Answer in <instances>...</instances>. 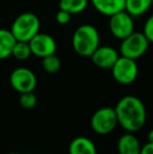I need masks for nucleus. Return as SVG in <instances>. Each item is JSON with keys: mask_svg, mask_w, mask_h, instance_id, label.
<instances>
[{"mask_svg": "<svg viewBox=\"0 0 153 154\" xmlns=\"http://www.w3.org/2000/svg\"><path fill=\"white\" fill-rule=\"evenodd\" d=\"M118 124L128 132H136L144 127L147 120L146 106L139 97L126 95L115 107Z\"/></svg>", "mask_w": 153, "mask_h": 154, "instance_id": "1", "label": "nucleus"}, {"mask_svg": "<svg viewBox=\"0 0 153 154\" xmlns=\"http://www.w3.org/2000/svg\"><path fill=\"white\" fill-rule=\"evenodd\" d=\"M72 48L78 55L91 57L94 51L100 46V35L93 25H80L72 35Z\"/></svg>", "mask_w": 153, "mask_h": 154, "instance_id": "2", "label": "nucleus"}, {"mask_svg": "<svg viewBox=\"0 0 153 154\" xmlns=\"http://www.w3.org/2000/svg\"><path fill=\"white\" fill-rule=\"evenodd\" d=\"M152 5V0H125V11L132 17L144 15Z\"/></svg>", "mask_w": 153, "mask_h": 154, "instance_id": "15", "label": "nucleus"}, {"mask_svg": "<svg viewBox=\"0 0 153 154\" xmlns=\"http://www.w3.org/2000/svg\"><path fill=\"white\" fill-rule=\"evenodd\" d=\"M144 35L150 43H153V14L146 20L143 29Z\"/></svg>", "mask_w": 153, "mask_h": 154, "instance_id": "20", "label": "nucleus"}, {"mask_svg": "<svg viewBox=\"0 0 153 154\" xmlns=\"http://www.w3.org/2000/svg\"><path fill=\"white\" fill-rule=\"evenodd\" d=\"M37 95L34 93V91L21 93L20 99H19L21 107L24 109H33L37 105Z\"/></svg>", "mask_w": 153, "mask_h": 154, "instance_id": "19", "label": "nucleus"}, {"mask_svg": "<svg viewBox=\"0 0 153 154\" xmlns=\"http://www.w3.org/2000/svg\"><path fill=\"white\" fill-rule=\"evenodd\" d=\"M10 82L12 87L19 93L34 91L37 86L35 73L26 67H18L11 73Z\"/></svg>", "mask_w": 153, "mask_h": 154, "instance_id": "8", "label": "nucleus"}, {"mask_svg": "<svg viewBox=\"0 0 153 154\" xmlns=\"http://www.w3.org/2000/svg\"><path fill=\"white\" fill-rule=\"evenodd\" d=\"M148 140H149V143H153V129L150 130L148 133Z\"/></svg>", "mask_w": 153, "mask_h": 154, "instance_id": "23", "label": "nucleus"}, {"mask_svg": "<svg viewBox=\"0 0 153 154\" xmlns=\"http://www.w3.org/2000/svg\"><path fill=\"white\" fill-rule=\"evenodd\" d=\"M152 5H153V0H152Z\"/></svg>", "mask_w": 153, "mask_h": 154, "instance_id": "25", "label": "nucleus"}, {"mask_svg": "<svg viewBox=\"0 0 153 154\" xmlns=\"http://www.w3.org/2000/svg\"><path fill=\"white\" fill-rule=\"evenodd\" d=\"M89 0H60L59 8L68 12L69 14H80L84 12L88 5Z\"/></svg>", "mask_w": 153, "mask_h": 154, "instance_id": "16", "label": "nucleus"}, {"mask_svg": "<svg viewBox=\"0 0 153 154\" xmlns=\"http://www.w3.org/2000/svg\"><path fill=\"white\" fill-rule=\"evenodd\" d=\"M139 154H153V143L148 142L146 145H144L141 148Z\"/></svg>", "mask_w": 153, "mask_h": 154, "instance_id": "22", "label": "nucleus"}, {"mask_svg": "<svg viewBox=\"0 0 153 154\" xmlns=\"http://www.w3.org/2000/svg\"><path fill=\"white\" fill-rule=\"evenodd\" d=\"M31 47L32 55L39 58H44L46 56L56 54L57 51V43L56 40L48 34L39 32L35 37L29 41Z\"/></svg>", "mask_w": 153, "mask_h": 154, "instance_id": "9", "label": "nucleus"}, {"mask_svg": "<svg viewBox=\"0 0 153 154\" xmlns=\"http://www.w3.org/2000/svg\"><path fill=\"white\" fill-rule=\"evenodd\" d=\"M112 77L118 83L129 85L136 80L139 75V66L135 60L120 56L112 67Z\"/></svg>", "mask_w": 153, "mask_h": 154, "instance_id": "6", "label": "nucleus"}, {"mask_svg": "<svg viewBox=\"0 0 153 154\" xmlns=\"http://www.w3.org/2000/svg\"><path fill=\"white\" fill-rule=\"evenodd\" d=\"M56 20L59 24L61 25H66L70 22L72 20V14H69L68 12L63 10H59V12L56 15Z\"/></svg>", "mask_w": 153, "mask_h": 154, "instance_id": "21", "label": "nucleus"}, {"mask_svg": "<svg viewBox=\"0 0 153 154\" xmlns=\"http://www.w3.org/2000/svg\"><path fill=\"white\" fill-rule=\"evenodd\" d=\"M42 67L46 72L56 73L61 68V60L56 54L42 58Z\"/></svg>", "mask_w": 153, "mask_h": 154, "instance_id": "18", "label": "nucleus"}, {"mask_svg": "<svg viewBox=\"0 0 153 154\" xmlns=\"http://www.w3.org/2000/svg\"><path fill=\"white\" fill-rule=\"evenodd\" d=\"M6 154H19V153H16V152H11V153H6Z\"/></svg>", "mask_w": 153, "mask_h": 154, "instance_id": "24", "label": "nucleus"}, {"mask_svg": "<svg viewBox=\"0 0 153 154\" xmlns=\"http://www.w3.org/2000/svg\"><path fill=\"white\" fill-rule=\"evenodd\" d=\"M118 125V118L115 108L103 107L98 109L91 116L90 126L96 133L106 135L115 130Z\"/></svg>", "mask_w": 153, "mask_h": 154, "instance_id": "5", "label": "nucleus"}, {"mask_svg": "<svg viewBox=\"0 0 153 154\" xmlns=\"http://www.w3.org/2000/svg\"><path fill=\"white\" fill-rule=\"evenodd\" d=\"M12 56L14 58H16L17 60H20V61L29 59L32 56V51L29 42L17 41L14 45V48H13Z\"/></svg>", "mask_w": 153, "mask_h": 154, "instance_id": "17", "label": "nucleus"}, {"mask_svg": "<svg viewBox=\"0 0 153 154\" xmlns=\"http://www.w3.org/2000/svg\"><path fill=\"white\" fill-rule=\"evenodd\" d=\"M90 2L100 14L107 17L125 11V0H90Z\"/></svg>", "mask_w": 153, "mask_h": 154, "instance_id": "12", "label": "nucleus"}, {"mask_svg": "<svg viewBox=\"0 0 153 154\" xmlns=\"http://www.w3.org/2000/svg\"><path fill=\"white\" fill-rule=\"evenodd\" d=\"M150 42L144 32H133L130 36L123 39L120 46L121 56L136 60L145 55L148 51Z\"/></svg>", "mask_w": 153, "mask_h": 154, "instance_id": "4", "label": "nucleus"}, {"mask_svg": "<svg viewBox=\"0 0 153 154\" xmlns=\"http://www.w3.org/2000/svg\"><path fill=\"white\" fill-rule=\"evenodd\" d=\"M118 51L111 46H99L91 55V61L96 66L100 68L108 69L115 65L118 59Z\"/></svg>", "mask_w": 153, "mask_h": 154, "instance_id": "10", "label": "nucleus"}, {"mask_svg": "<svg viewBox=\"0 0 153 154\" xmlns=\"http://www.w3.org/2000/svg\"><path fill=\"white\" fill-rule=\"evenodd\" d=\"M10 31L17 41L29 42L40 32V20L33 13H23L15 19Z\"/></svg>", "mask_w": 153, "mask_h": 154, "instance_id": "3", "label": "nucleus"}, {"mask_svg": "<svg viewBox=\"0 0 153 154\" xmlns=\"http://www.w3.org/2000/svg\"><path fill=\"white\" fill-rule=\"evenodd\" d=\"M109 29L113 37L122 41L134 32L133 17L126 11H122L109 17Z\"/></svg>", "mask_w": 153, "mask_h": 154, "instance_id": "7", "label": "nucleus"}, {"mask_svg": "<svg viewBox=\"0 0 153 154\" xmlns=\"http://www.w3.org/2000/svg\"><path fill=\"white\" fill-rule=\"evenodd\" d=\"M69 154H96L94 143L85 136H78L74 138L68 148Z\"/></svg>", "mask_w": 153, "mask_h": 154, "instance_id": "13", "label": "nucleus"}, {"mask_svg": "<svg viewBox=\"0 0 153 154\" xmlns=\"http://www.w3.org/2000/svg\"><path fill=\"white\" fill-rule=\"evenodd\" d=\"M141 148V143L133 132L123 134L118 140V154H139Z\"/></svg>", "mask_w": 153, "mask_h": 154, "instance_id": "11", "label": "nucleus"}, {"mask_svg": "<svg viewBox=\"0 0 153 154\" xmlns=\"http://www.w3.org/2000/svg\"><path fill=\"white\" fill-rule=\"evenodd\" d=\"M17 40L12 32L5 29H0V60H4L12 56V51Z\"/></svg>", "mask_w": 153, "mask_h": 154, "instance_id": "14", "label": "nucleus"}]
</instances>
